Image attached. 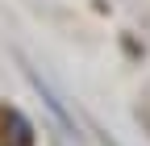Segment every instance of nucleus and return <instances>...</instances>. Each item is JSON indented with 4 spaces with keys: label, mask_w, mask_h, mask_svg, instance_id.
<instances>
[{
    "label": "nucleus",
    "mask_w": 150,
    "mask_h": 146,
    "mask_svg": "<svg viewBox=\"0 0 150 146\" xmlns=\"http://www.w3.org/2000/svg\"><path fill=\"white\" fill-rule=\"evenodd\" d=\"M21 67H25V75H29V84L38 88V92H42V100H46V108H50V113L54 117H59V125H63V130H67V138H79V134H75V117L67 113V104L59 100V92H54V88L42 79V75H38V67H29L25 59H21Z\"/></svg>",
    "instance_id": "1"
}]
</instances>
